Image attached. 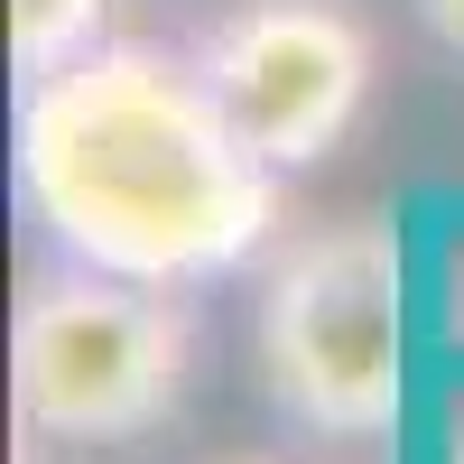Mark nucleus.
Returning <instances> with one entry per match:
<instances>
[{
    "mask_svg": "<svg viewBox=\"0 0 464 464\" xmlns=\"http://www.w3.org/2000/svg\"><path fill=\"white\" fill-rule=\"evenodd\" d=\"M19 186L56 242L111 279L186 288L242 269L279 223V168L232 130L205 56L84 47L19 102Z\"/></svg>",
    "mask_w": 464,
    "mask_h": 464,
    "instance_id": "obj_1",
    "label": "nucleus"
},
{
    "mask_svg": "<svg viewBox=\"0 0 464 464\" xmlns=\"http://www.w3.org/2000/svg\"><path fill=\"white\" fill-rule=\"evenodd\" d=\"M10 391L19 418L56 446L149 437L186 400V316L149 279H111V269L47 279L19 306Z\"/></svg>",
    "mask_w": 464,
    "mask_h": 464,
    "instance_id": "obj_3",
    "label": "nucleus"
},
{
    "mask_svg": "<svg viewBox=\"0 0 464 464\" xmlns=\"http://www.w3.org/2000/svg\"><path fill=\"white\" fill-rule=\"evenodd\" d=\"M251 362L269 409L306 437H381L409 400V297L391 223H325L260 288Z\"/></svg>",
    "mask_w": 464,
    "mask_h": 464,
    "instance_id": "obj_2",
    "label": "nucleus"
},
{
    "mask_svg": "<svg viewBox=\"0 0 464 464\" xmlns=\"http://www.w3.org/2000/svg\"><path fill=\"white\" fill-rule=\"evenodd\" d=\"M418 19H428V28L446 37V47L464 56V0H418Z\"/></svg>",
    "mask_w": 464,
    "mask_h": 464,
    "instance_id": "obj_6",
    "label": "nucleus"
},
{
    "mask_svg": "<svg viewBox=\"0 0 464 464\" xmlns=\"http://www.w3.org/2000/svg\"><path fill=\"white\" fill-rule=\"evenodd\" d=\"M232 464H260V455H232Z\"/></svg>",
    "mask_w": 464,
    "mask_h": 464,
    "instance_id": "obj_7",
    "label": "nucleus"
},
{
    "mask_svg": "<svg viewBox=\"0 0 464 464\" xmlns=\"http://www.w3.org/2000/svg\"><path fill=\"white\" fill-rule=\"evenodd\" d=\"M102 19H111V0H10V65L37 84V74L84 56L102 37Z\"/></svg>",
    "mask_w": 464,
    "mask_h": 464,
    "instance_id": "obj_5",
    "label": "nucleus"
},
{
    "mask_svg": "<svg viewBox=\"0 0 464 464\" xmlns=\"http://www.w3.org/2000/svg\"><path fill=\"white\" fill-rule=\"evenodd\" d=\"M205 74L269 168H316L372 93V28L343 0H242L205 37Z\"/></svg>",
    "mask_w": 464,
    "mask_h": 464,
    "instance_id": "obj_4",
    "label": "nucleus"
}]
</instances>
